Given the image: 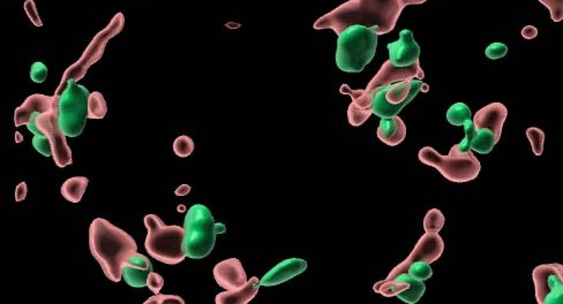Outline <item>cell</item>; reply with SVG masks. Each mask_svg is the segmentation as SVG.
Instances as JSON below:
<instances>
[{"mask_svg":"<svg viewBox=\"0 0 563 304\" xmlns=\"http://www.w3.org/2000/svg\"><path fill=\"white\" fill-rule=\"evenodd\" d=\"M427 0H350L331 10L315 22L314 29H333L336 34L353 24L372 29L376 34L385 35L394 30L403 8L420 5Z\"/></svg>","mask_w":563,"mask_h":304,"instance_id":"obj_1","label":"cell"},{"mask_svg":"<svg viewBox=\"0 0 563 304\" xmlns=\"http://www.w3.org/2000/svg\"><path fill=\"white\" fill-rule=\"evenodd\" d=\"M89 248L106 277L113 283L121 280L124 265L137 251L135 240L104 218H96L90 224Z\"/></svg>","mask_w":563,"mask_h":304,"instance_id":"obj_2","label":"cell"},{"mask_svg":"<svg viewBox=\"0 0 563 304\" xmlns=\"http://www.w3.org/2000/svg\"><path fill=\"white\" fill-rule=\"evenodd\" d=\"M378 38L372 29L353 24L338 35L336 64L346 73H360L372 62L378 48Z\"/></svg>","mask_w":563,"mask_h":304,"instance_id":"obj_3","label":"cell"},{"mask_svg":"<svg viewBox=\"0 0 563 304\" xmlns=\"http://www.w3.org/2000/svg\"><path fill=\"white\" fill-rule=\"evenodd\" d=\"M184 249L192 260H202L212 253L216 235L224 234V224H216L207 206L195 204L188 210L184 222Z\"/></svg>","mask_w":563,"mask_h":304,"instance_id":"obj_4","label":"cell"},{"mask_svg":"<svg viewBox=\"0 0 563 304\" xmlns=\"http://www.w3.org/2000/svg\"><path fill=\"white\" fill-rule=\"evenodd\" d=\"M144 222L148 231L144 247L149 256L167 265L181 263L187 257L184 249V227L165 225L155 215H146Z\"/></svg>","mask_w":563,"mask_h":304,"instance_id":"obj_5","label":"cell"},{"mask_svg":"<svg viewBox=\"0 0 563 304\" xmlns=\"http://www.w3.org/2000/svg\"><path fill=\"white\" fill-rule=\"evenodd\" d=\"M419 161L423 164L437 168L444 178L456 184L472 181L482 171L480 161L472 150L461 152L455 144L448 156H442L433 147H425L419 151Z\"/></svg>","mask_w":563,"mask_h":304,"instance_id":"obj_6","label":"cell"},{"mask_svg":"<svg viewBox=\"0 0 563 304\" xmlns=\"http://www.w3.org/2000/svg\"><path fill=\"white\" fill-rule=\"evenodd\" d=\"M59 128L66 136L76 137L85 129L88 118L89 93L76 80L69 79L66 88L58 95Z\"/></svg>","mask_w":563,"mask_h":304,"instance_id":"obj_7","label":"cell"},{"mask_svg":"<svg viewBox=\"0 0 563 304\" xmlns=\"http://www.w3.org/2000/svg\"><path fill=\"white\" fill-rule=\"evenodd\" d=\"M421 90L427 93L428 86L418 79L406 80L385 87L372 93L374 100L373 114L380 118L398 116L403 107L407 105Z\"/></svg>","mask_w":563,"mask_h":304,"instance_id":"obj_8","label":"cell"},{"mask_svg":"<svg viewBox=\"0 0 563 304\" xmlns=\"http://www.w3.org/2000/svg\"><path fill=\"white\" fill-rule=\"evenodd\" d=\"M28 129L34 135L47 136L51 142L52 157L58 168L72 164V151L66 142V135L59 128L58 105L47 112L34 113L27 123Z\"/></svg>","mask_w":563,"mask_h":304,"instance_id":"obj_9","label":"cell"},{"mask_svg":"<svg viewBox=\"0 0 563 304\" xmlns=\"http://www.w3.org/2000/svg\"><path fill=\"white\" fill-rule=\"evenodd\" d=\"M444 242L442 238L439 235V233H425L419 241L417 243L416 247L413 248L412 253H410L409 257L406 258L404 262L398 264L389 276L386 278L387 280L394 279L397 276L402 274H406L409 267L416 262L423 260L426 263H434L435 260L440 258L441 255L444 253Z\"/></svg>","mask_w":563,"mask_h":304,"instance_id":"obj_10","label":"cell"},{"mask_svg":"<svg viewBox=\"0 0 563 304\" xmlns=\"http://www.w3.org/2000/svg\"><path fill=\"white\" fill-rule=\"evenodd\" d=\"M373 289L386 298L397 296L405 303L414 304L425 294L426 286L423 281L417 280L406 272L390 280L385 279L376 283L373 286Z\"/></svg>","mask_w":563,"mask_h":304,"instance_id":"obj_11","label":"cell"},{"mask_svg":"<svg viewBox=\"0 0 563 304\" xmlns=\"http://www.w3.org/2000/svg\"><path fill=\"white\" fill-rule=\"evenodd\" d=\"M425 76L423 69H420L419 64L409 66V67H397L390 60L383 64L378 74L373 78L369 83L366 90L369 93H374L385 87L390 86L393 83L402 82L406 80H423Z\"/></svg>","mask_w":563,"mask_h":304,"instance_id":"obj_12","label":"cell"},{"mask_svg":"<svg viewBox=\"0 0 563 304\" xmlns=\"http://www.w3.org/2000/svg\"><path fill=\"white\" fill-rule=\"evenodd\" d=\"M389 60L397 67H409L419 64L420 46L407 29L400 33V39L387 45Z\"/></svg>","mask_w":563,"mask_h":304,"instance_id":"obj_13","label":"cell"},{"mask_svg":"<svg viewBox=\"0 0 563 304\" xmlns=\"http://www.w3.org/2000/svg\"><path fill=\"white\" fill-rule=\"evenodd\" d=\"M339 93L342 95H348L351 96L352 102L348 109V123L352 126H362L369 119V116L373 114V95L367 90H353L348 86L343 84L339 88Z\"/></svg>","mask_w":563,"mask_h":304,"instance_id":"obj_14","label":"cell"},{"mask_svg":"<svg viewBox=\"0 0 563 304\" xmlns=\"http://www.w3.org/2000/svg\"><path fill=\"white\" fill-rule=\"evenodd\" d=\"M214 278L219 286L226 291H235L247 283V276L238 258H229L216 264Z\"/></svg>","mask_w":563,"mask_h":304,"instance_id":"obj_15","label":"cell"},{"mask_svg":"<svg viewBox=\"0 0 563 304\" xmlns=\"http://www.w3.org/2000/svg\"><path fill=\"white\" fill-rule=\"evenodd\" d=\"M508 116V109L502 102H491L479 109L473 116L476 129H489L494 133L496 140L500 141L502 128Z\"/></svg>","mask_w":563,"mask_h":304,"instance_id":"obj_16","label":"cell"},{"mask_svg":"<svg viewBox=\"0 0 563 304\" xmlns=\"http://www.w3.org/2000/svg\"><path fill=\"white\" fill-rule=\"evenodd\" d=\"M308 269V262L301 258H289L283 260L276 267H273L264 277L261 279V286L273 287L277 285L283 284L285 281L291 280L294 277L305 272Z\"/></svg>","mask_w":563,"mask_h":304,"instance_id":"obj_17","label":"cell"},{"mask_svg":"<svg viewBox=\"0 0 563 304\" xmlns=\"http://www.w3.org/2000/svg\"><path fill=\"white\" fill-rule=\"evenodd\" d=\"M153 272V265L148 257L142 253H134L124 265L123 278L127 285L133 288L147 286L148 277Z\"/></svg>","mask_w":563,"mask_h":304,"instance_id":"obj_18","label":"cell"},{"mask_svg":"<svg viewBox=\"0 0 563 304\" xmlns=\"http://www.w3.org/2000/svg\"><path fill=\"white\" fill-rule=\"evenodd\" d=\"M58 97L44 96V95H33L24 100V104L17 107L14 113V123L15 126L20 127L27 125L34 113L47 112L55 109L58 105Z\"/></svg>","mask_w":563,"mask_h":304,"instance_id":"obj_19","label":"cell"},{"mask_svg":"<svg viewBox=\"0 0 563 304\" xmlns=\"http://www.w3.org/2000/svg\"><path fill=\"white\" fill-rule=\"evenodd\" d=\"M116 24V19L109 24V27L106 28V30L102 31V33H99L97 36H96L95 39L90 43L89 45V48H87V51L85 52V55H90L88 57H82L80 59L79 62H83V64L81 65H74L73 66L72 69H69V71H73L74 69V76H73L72 79L76 80V74H80L79 79H81L82 76H85V73L87 69H88L89 66L92 65V62H95L96 60H99L101 58V55H103V51H104V45L106 44V42L109 41L110 38H112L113 35L118 34V33H111L110 34V31L113 30V26Z\"/></svg>","mask_w":563,"mask_h":304,"instance_id":"obj_20","label":"cell"},{"mask_svg":"<svg viewBox=\"0 0 563 304\" xmlns=\"http://www.w3.org/2000/svg\"><path fill=\"white\" fill-rule=\"evenodd\" d=\"M376 134L383 143L390 147H396L402 143L406 137L405 123L398 116L393 118H381Z\"/></svg>","mask_w":563,"mask_h":304,"instance_id":"obj_21","label":"cell"},{"mask_svg":"<svg viewBox=\"0 0 563 304\" xmlns=\"http://www.w3.org/2000/svg\"><path fill=\"white\" fill-rule=\"evenodd\" d=\"M261 281L256 277H253L246 283L242 287L235 291H226L219 293L216 296L215 302L217 304H245L252 301L259 292Z\"/></svg>","mask_w":563,"mask_h":304,"instance_id":"obj_22","label":"cell"},{"mask_svg":"<svg viewBox=\"0 0 563 304\" xmlns=\"http://www.w3.org/2000/svg\"><path fill=\"white\" fill-rule=\"evenodd\" d=\"M89 180L85 177H74L66 180L62 186V195L66 201L79 203L83 197Z\"/></svg>","mask_w":563,"mask_h":304,"instance_id":"obj_23","label":"cell"},{"mask_svg":"<svg viewBox=\"0 0 563 304\" xmlns=\"http://www.w3.org/2000/svg\"><path fill=\"white\" fill-rule=\"evenodd\" d=\"M498 141L496 140L494 133L489 129L477 130L475 138L471 142V150L478 154H487L494 149Z\"/></svg>","mask_w":563,"mask_h":304,"instance_id":"obj_24","label":"cell"},{"mask_svg":"<svg viewBox=\"0 0 563 304\" xmlns=\"http://www.w3.org/2000/svg\"><path fill=\"white\" fill-rule=\"evenodd\" d=\"M471 119V109L464 102H456L448 109L447 120L453 126H464L465 123Z\"/></svg>","mask_w":563,"mask_h":304,"instance_id":"obj_25","label":"cell"},{"mask_svg":"<svg viewBox=\"0 0 563 304\" xmlns=\"http://www.w3.org/2000/svg\"><path fill=\"white\" fill-rule=\"evenodd\" d=\"M108 112V105L102 93L94 91L90 93L88 102V118L92 120L103 119Z\"/></svg>","mask_w":563,"mask_h":304,"instance_id":"obj_26","label":"cell"},{"mask_svg":"<svg viewBox=\"0 0 563 304\" xmlns=\"http://www.w3.org/2000/svg\"><path fill=\"white\" fill-rule=\"evenodd\" d=\"M446 218L439 208H432L423 218V229L426 233H439L444 229Z\"/></svg>","mask_w":563,"mask_h":304,"instance_id":"obj_27","label":"cell"},{"mask_svg":"<svg viewBox=\"0 0 563 304\" xmlns=\"http://www.w3.org/2000/svg\"><path fill=\"white\" fill-rule=\"evenodd\" d=\"M526 136L531 143L533 154L536 156H541L544 147H545V133L543 130L539 129L538 127H530L526 129Z\"/></svg>","mask_w":563,"mask_h":304,"instance_id":"obj_28","label":"cell"},{"mask_svg":"<svg viewBox=\"0 0 563 304\" xmlns=\"http://www.w3.org/2000/svg\"><path fill=\"white\" fill-rule=\"evenodd\" d=\"M194 141L187 135H181L177 137L174 142V152L178 157L187 158L194 151Z\"/></svg>","mask_w":563,"mask_h":304,"instance_id":"obj_29","label":"cell"},{"mask_svg":"<svg viewBox=\"0 0 563 304\" xmlns=\"http://www.w3.org/2000/svg\"><path fill=\"white\" fill-rule=\"evenodd\" d=\"M407 274H409L411 277L417 279V280L425 281L432 278L433 271H432V267H430V264L426 263V262H423V260H419V262L413 263L412 265L409 267Z\"/></svg>","mask_w":563,"mask_h":304,"instance_id":"obj_30","label":"cell"},{"mask_svg":"<svg viewBox=\"0 0 563 304\" xmlns=\"http://www.w3.org/2000/svg\"><path fill=\"white\" fill-rule=\"evenodd\" d=\"M463 127H464L465 137L461 143L456 144V145H457V149L461 152H468V151L471 150L470 147H471L472 140L475 138L476 134H477V129H476L475 123H473L472 119L467 121Z\"/></svg>","mask_w":563,"mask_h":304,"instance_id":"obj_31","label":"cell"},{"mask_svg":"<svg viewBox=\"0 0 563 304\" xmlns=\"http://www.w3.org/2000/svg\"><path fill=\"white\" fill-rule=\"evenodd\" d=\"M548 8L551 19L554 22H560L563 20V0H538Z\"/></svg>","mask_w":563,"mask_h":304,"instance_id":"obj_32","label":"cell"},{"mask_svg":"<svg viewBox=\"0 0 563 304\" xmlns=\"http://www.w3.org/2000/svg\"><path fill=\"white\" fill-rule=\"evenodd\" d=\"M33 147H35V150L38 151L40 154H43L45 157H51L52 145L48 137L43 136V135H34Z\"/></svg>","mask_w":563,"mask_h":304,"instance_id":"obj_33","label":"cell"},{"mask_svg":"<svg viewBox=\"0 0 563 304\" xmlns=\"http://www.w3.org/2000/svg\"><path fill=\"white\" fill-rule=\"evenodd\" d=\"M507 53H508V46L503 43H493L485 51L486 57L491 60L503 58Z\"/></svg>","mask_w":563,"mask_h":304,"instance_id":"obj_34","label":"cell"},{"mask_svg":"<svg viewBox=\"0 0 563 304\" xmlns=\"http://www.w3.org/2000/svg\"><path fill=\"white\" fill-rule=\"evenodd\" d=\"M48 76V67L43 62H35L31 66V79L36 83H43Z\"/></svg>","mask_w":563,"mask_h":304,"instance_id":"obj_35","label":"cell"},{"mask_svg":"<svg viewBox=\"0 0 563 304\" xmlns=\"http://www.w3.org/2000/svg\"><path fill=\"white\" fill-rule=\"evenodd\" d=\"M170 304V303H180L185 304L184 300L180 296H176V295H164V294H155L153 298H148L147 301H144V304Z\"/></svg>","mask_w":563,"mask_h":304,"instance_id":"obj_36","label":"cell"},{"mask_svg":"<svg viewBox=\"0 0 563 304\" xmlns=\"http://www.w3.org/2000/svg\"><path fill=\"white\" fill-rule=\"evenodd\" d=\"M24 10H26L28 17L31 19V22L35 26H37V27L43 26V22H42L41 17L38 15L37 8H36V3H35L34 0H27L24 3Z\"/></svg>","mask_w":563,"mask_h":304,"instance_id":"obj_37","label":"cell"},{"mask_svg":"<svg viewBox=\"0 0 563 304\" xmlns=\"http://www.w3.org/2000/svg\"><path fill=\"white\" fill-rule=\"evenodd\" d=\"M164 286V279L162 278L161 274H156V272H151L148 277L147 287L151 289L154 294H160L162 288Z\"/></svg>","mask_w":563,"mask_h":304,"instance_id":"obj_38","label":"cell"},{"mask_svg":"<svg viewBox=\"0 0 563 304\" xmlns=\"http://www.w3.org/2000/svg\"><path fill=\"white\" fill-rule=\"evenodd\" d=\"M28 187L26 182H21L20 185L17 186L15 189V201L17 202H22L26 197H27Z\"/></svg>","mask_w":563,"mask_h":304,"instance_id":"obj_39","label":"cell"},{"mask_svg":"<svg viewBox=\"0 0 563 304\" xmlns=\"http://www.w3.org/2000/svg\"><path fill=\"white\" fill-rule=\"evenodd\" d=\"M537 35H538V29L533 26H526L522 29V36L526 39H532V38L537 37Z\"/></svg>","mask_w":563,"mask_h":304,"instance_id":"obj_40","label":"cell"},{"mask_svg":"<svg viewBox=\"0 0 563 304\" xmlns=\"http://www.w3.org/2000/svg\"><path fill=\"white\" fill-rule=\"evenodd\" d=\"M191 192V187L188 185H181L179 188L176 189V192L174 194L177 196H185L188 195Z\"/></svg>","mask_w":563,"mask_h":304,"instance_id":"obj_41","label":"cell"}]
</instances>
